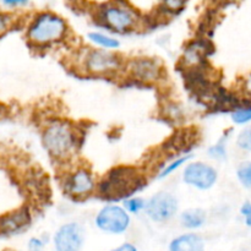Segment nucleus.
<instances>
[{"instance_id":"19","label":"nucleus","mask_w":251,"mask_h":251,"mask_svg":"<svg viewBox=\"0 0 251 251\" xmlns=\"http://www.w3.org/2000/svg\"><path fill=\"white\" fill-rule=\"evenodd\" d=\"M232 120L235 124H245L251 120V105L250 107L239 108L232 114Z\"/></svg>"},{"instance_id":"11","label":"nucleus","mask_w":251,"mask_h":251,"mask_svg":"<svg viewBox=\"0 0 251 251\" xmlns=\"http://www.w3.org/2000/svg\"><path fill=\"white\" fill-rule=\"evenodd\" d=\"M129 69L135 77L146 81V82L158 80V77L161 76V68L158 64L149 58L135 59L131 61Z\"/></svg>"},{"instance_id":"15","label":"nucleus","mask_w":251,"mask_h":251,"mask_svg":"<svg viewBox=\"0 0 251 251\" xmlns=\"http://www.w3.org/2000/svg\"><path fill=\"white\" fill-rule=\"evenodd\" d=\"M87 38L90 39L92 43H95L96 46L100 47V48L105 49V50H110V49H117L119 48L120 43L118 39H115L114 37H110L108 34L100 33V32H90L87 34Z\"/></svg>"},{"instance_id":"2","label":"nucleus","mask_w":251,"mask_h":251,"mask_svg":"<svg viewBox=\"0 0 251 251\" xmlns=\"http://www.w3.org/2000/svg\"><path fill=\"white\" fill-rule=\"evenodd\" d=\"M43 144L47 151L58 159H66L76 151L77 136L71 125L54 122L44 130Z\"/></svg>"},{"instance_id":"3","label":"nucleus","mask_w":251,"mask_h":251,"mask_svg":"<svg viewBox=\"0 0 251 251\" xmlns=\"http://www.w3.org/2000/svg\"><path fill=\"white\" fill-rule=\"evenodd\" d=\"M140 176L136 171L130 167H118L112 169L108 176L103 179L98 189L104 196L120 198L129 196L140 188Z\"/></svg>"},{"instance_id":"5","label":"nucleus","mask_w":251,"mask_h":251,"mask_svg":"<svg viewBox=\"0 0 251 251\" xmlns=\"http://www.w3.org/2000/svg\"><path fill=\"white\" fill-rule=\"evenodd\" d=\"M96 226L100 230L110 234H122L130 227L131 218L124 207L117 205H108L100 208L95 220Z\"/></svg>"},{"instance_id":"23","label":"nucleus","mask_w":251,"mask_h":251,"mask_svg":"<svg viewBox=\"0 0 251 251\" xmlns=\"http://www.w3.org/2000/svg\"><path fill=\"white\" fill-rule=\"evenodd\" d=\"M44 248V243L39 238H32L28 242L29 251H42Z\"/></svg>"},{"instance_id":"22","label":"nucleus","mask_w":251,"mask_h":251,"mask_svg":"<svg viewBox=\"0 0 251 251\" xmlns=\"http://www.w3.org/2000/svg\"><path fill=\"white\" fill-rule=\"evenodd\" d=\"M11 22L12 20L10 15L5 14V12H0V34L4 33V32L9 28Z\"/></svg>"},{"instance_id":"18","label":"nucleus","mask_w":251,"mask_h":251,"mask_svg":"<svg viewBox=\"0 0 251 251\" xmlns=\"http://www.w3.org/2000/svg\"><path fill=\"white\" fill-rule=\"evenodd\" d=\"M146 201L141 198H129L124 200V210L127 213H139L142 210H145Z\"/></svg>"},{"instance_id":"20","label":"nucleus","mask_w":251,"mask_h":251,"mask_svg":"<svg viewBox=\"0 0 251 251\" xmlns=\"http://www.w3.org/2000/svg\"><path fill=\"white\" fill-rule=\"evenodd\" d=\"M237 145L244 151H251V126L247 127L238 135Z\"/></svg>"},{"instance_id":"12","label":"nucleus","mask_w":251,"mask_h":251,"mask_svg":"<svg viewBox=\"0 0 251 251\" xmlns=\"http://www.w3.org/2000/svg\"><path fill=\"white\" fill-rule=\"evenodd\" d=\"M31 221V216L26 208L15 211V212L0 217V233L10 234L26 227Z\"/></svg>"},{"instance_id":"8","label":"nucleus","mask_w":251,"mask_h":251,"mask_svg":"<svg viewBox=\"0 0 251 251\" xmlns=\"http://www.w3.org/2000/svg\"><path fill=\"white\" fill-rule=\"evenodd\" d=\"M218 173L212 166L203 162H193L184 168L183 181L199 190H208L216 184Z\"/></svg>"},{"instance_id":"24","label":"nucleus","mask_w":251,"mask_h":251,"mask_svg":"<svg viewBox=\"0 0 251 251\" xmlns=\"http://www.w3.org/2000/svg\"><path fill=\"white\" fill-rule=\"evenodd\" d=\"M240 211H242V215L245 217V223H247V226L251 227V203L245 202Z\"/></svg>"},{"instance_id":"10","label":"nucleus","mask_w":251,"mask_h":251,"mask_svg":"<svg viewBox=\"0 0 251 251\" xmlns=\"http://www.w3.org/2000/svg\"><path fill=\"white\" fill-rule=\"evenodd\" d=\"M65 189L71 196L85 198L96 190L95 178L88 169L78 168L66 178Z\"/></svg>"},{"instance_id":"16","label":"nucleus","mask_w":251,"mask_h":251,"mask_svg":"<svg viewBox=\"0 0 251 251\" xmlns=\"http://www.w3.org/2000/svg\"><path fill=\"white\" fill-rule=\"evenodd\" d=\"M191 154H188V156H183V157H179V158L174 159L173 162H171L169 164L163 167L162 172L159 173V178H167L168 176H171L172 173H174L176 171H178L180 167L185 166L189 161L191 159Z\"/></svg>"},{"instance_id":"14","label":"nucleus","mask_w":251,"mask_h":251,"mask_svg":"<svg viewBox=\"0 0 251 251\" xmlns=\"http://www.w3.org/2000/svg\"><path fill=\"white\" fill-rule=\"evenodd\" d=\"M180 222L188 229H198L205 225L206 212L202 208H188L180 215Z\"/></svg>"},{"instance_id":"25","label":"nucleus","mask_w":251,"mask_h":251,"mask_svg":"<svg viewBox=\"0 0 251 251\" xmlns=\"http://www.w3.org/2000/svg\"><path fill=\"white\" fill-rule=\"evenodd\" d=\"M110 251H137V248L134 244H131V243H125V244H122L120 247L115 248V249Z\"/></svg>"},{"instance_id":"17","label":"nucleus","mask_w":251,"mask_h":251,"mask_svg":"<svg viewBox=\"0 0 251 251\" xmlns=\"http://www.w3.org/2000/svg\"><path fill=\"white\" fill-rule=\"evenodd\" d=\"M237 176L243 186L251 189V162H243L238 167Z\"/></svg>"},{"instance_id":"6","label":"nucleus","mask_w":251,"mask_h":251,"mask_svg":"<svg viewBox=\"0 0 251 251\" xmlns=\"http://www.w3.org/2000/svg\"><path fill=\"white\" fill-rule=\"evenodd\" d=\"M145 211L153 222H167L176 216L178 211V200L167 191H159L146 201Z\"/></svg>"},{"instance_id":"9","label":"nucleus","mask_w":251,"mask_h":251,"mask_svg":"<svg viewBox=\"0 0 251 251\" xmlns=\"http://www.w3.org/2000/svg\"><path fill=\"white\" fill-rule=\"evenodd\" d=\"M85 242V230L81 225L70 222L63 225L54 235V248L56 251H80Z\"/></svg>"},{"instance_id":"13","label":"nucleus","mask_w":251,"mask_h":251,"mask_svg":"<svg viewBox=\"0 0 251 251\" xmlns=\"http://www.w3.org/2000/svg\"><path fill=\"white\" fill-rule=\"evenodd\" d=\"M169 251H205V242L200 235L194 233L181 234L172 240Z\"/></svg>"},{"instance_id":"21","label":"nucleus","mask_w":251,"mask_h":251,"mask_svg":"<svg viewBox=\"0 0 251 251\" xmlns=\"http://www.w3.org/2000/svg\"><path fill=\"white\" fill-rule=\"evenodd\" d=\"M208 154L215 159H225L227 157V151L223 144H217L208 149Z\"/></svg>"},{"instance_id":"7","label":"nucleus","mask_w":251,"mask_h":251,"mask_svg":"<svg viewBox=\"0 0 251 251\" xmlns=\"http://www.w3.org/2000/svg\"><path fill=\"white\" fill-rule=\"evenodd\" d=\"M122 60L115 53L105 49H90L83 56V66L87 73L93 75H104L117 71Z\"/></svg>"},{"instance_id":"27","label":"nucleus","mask_w":251,"mask_h":251,"mask_svg":"<svg viewBox=\"0 0 251 251\" xmlns=\"http://www.w3.org/2000/svg\"><path fill=\"white\" fill-rule=\"evenodd\" d=\"M27 1H22V0H14V1H10V0H7V1H4V5H6V6H20V5H26Z\"/></svg>"},{"instance_id":"1","label":"nucleus","mask_w":251,"mask_h":251,"mask_svg":"<svg viewBox=\"0 0 251 251\" xmlns=\"http://www.w3.org/2000/svg\"><path fill=\"white\" fill-rule=\"evenodd\" d=\"M68 31L65 20L53 12H41L32 20L27 29L29 41L38 46L60 41Z\"/></svg>"},{"instance_id":"4","label":"nucleus","mask_w":251,"mask_h":251,"mask_svg":"<svg viewBox=\"0 0 251 251\" xmlns=\"http://www.w3.org/2000/svg\"><path fill=\"white\" fill-rule=\"evenodd\" d=\"M100 17L105 25L118 32L130 31L135 28L139 22L136 12L122 2L104 4L100 10Z\"/></svg>"},{"instance_id":"26","label":"nucleus","mask_w":251,"mask_h":251,"mask_svg":"<svg viewBox=\"0 0 251 251\" xmlns=\"http://www.w3.org/2000/svg\"><path fill=\"white\" fill-rule=\"evenodd\" d=\"M164 6L168 7L169 10H178L179 7L183 6L184 2L181 1H167V2H163Z\"/></svg>"}]
</instances>
